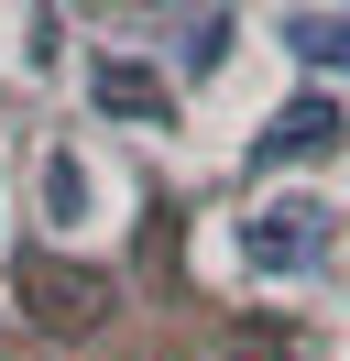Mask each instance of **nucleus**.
<instances>
[{"label": "nucleus", "instance_id": "1", "mask_svg": "<svg viewBox=\"0 0 350 361\" xmlns=\"http://www.w3.org/2000/svg\"><path fill=\"white\" fill-rule=\"evenodd\" d=\"M328 241H339V208H328V197H262L252 219H241V263L274 274V285L318 274V263H328Z\"/></svg>", "mask_w": 350, "mask_h": 361}, {"label": "nucleus", "instance_id": "2", "mask_svg": "<svg viewBox=\"0 0 350 361\" xmlns=\"http://www.w3.org/2000/svg\"><path fill=\"white\" fill-rule=\"evenodd\" d=\"M339 132H350V110H339L328 88H306V99H284V110L262 121L252 154H262V164H318V154H339Z\"/></svg>", "mask_w": 350, "mask_h": 361}, {"label": "nucleus", "instance_id": "3", "mask_svg": "<svg viewBox=\"0 0 350 361\" xmlns=\"http://www.w3.org/2000/svg\"><path fill=\"white\" fill-rule=\"evenodd\" d=\"M88 99H99L109 121H175V88L143 55H88Z\"/></svg>", "mask_w": 350, "mask_h": 361}, {"label": "nucleus", "instance_id": "4", "mask_svg": "<svg viewBox=\"0 0 350 361\" xmlns=\"http://www.w3.org/2000/svg\"><path fill=\"white\" fill-rule=\"evenodd\" d=\"M88 219H99V176L77 142H55L44 154V230H88Z\"/></svg>", "mask_w": 350, "mask_h": 361}, {"label": "nucleus", "instance_id": "5", "mask_svg": "<svg viewBox=\"0 0 350 361\" xmlns=\"http://www.w3.org/2000/svg\"><path fill=\"white\" fill-rule=\"evenodd\" d=\"M109 285L99 274H33V317H55V329H99Z\"/></svg>", "mask_w": 350, "mask_h": 361}, {"label": "nucleus", "instance_id": "6", "mask_svg": "<svg viewBox=\"0 0 350 361\" xmlns=\"http://www.w3.org/2000/svg\"><path fill=\"white\" fill-rule=\"evenodd\" d=\"M284 44H296V66L350 77V11H296V23H284Z\"/></svg>", "mask_w": 350, "mask_h": 361}, {"label": "nucleus", "instance_id": "7", "mask_svg": "<svg viewBox=\"0 0 350 361\" xmlns=\"http://www.w3.org/2000/svg\"><path fill=\"white\" fill-rule=\"evenodd\" d=\"M230 66V11H208V23L186 33V77H219Z\"/></svg>", "mask_w": 350, "mask_h": 361}]
</instances>
